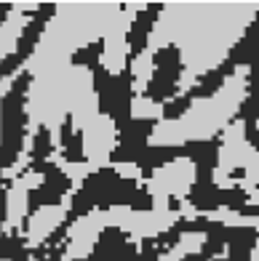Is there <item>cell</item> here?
Returning a JSON list of instances; mask_svg holds the SVG:
<instances>
[{
    "mask_svg": "<svg viewBox=\"0 0 259 261\" xmlns=\"http://www.w3.org/2000/svg\"><path fill=\"white\" fill-rule=\"evenodd\" d=\"M256 11L259 3H171L160 8L145 48L158 54L169 43L179 45L182 72L169 101L187 96L201 77L225 62Z\"/></svg>",
    "mask_w": 259,
    "mask_h": 261,
    "instance_id": "obj_1",
    "label": "cell"
},
{
    "mask_svg": "<svg viewBox=\"0 0 259 261\" xmlns=\"http://www.w3.org/2000/svg\"><path fill=\"white\" fill-rule=\"evenodd\" d=\"M123 14V6L115 3H62L56 6L54 19H49L43 35L35 43L32 54L21 62L16 72H30L32 77L45 72L51 67L69 64V56L86 48L93 40H104V35L110 32L115 19Z\"/></svg>",
    "mask_w": 259,
    "mask_h": 261,
    "instance_id": "obj_2",
    "label": "cell"
},
{
    "mask_svg": "<svg viewBox=\"0 0 259 261\" xmlns=\"http://www.w3.org/2000/svg\"><path fill=\"white\" fill-rule=\"evenodd\" d=\"M88 93H93V72L86 64H62L35 75L32 83H27V130L21 152L32 155V144L40 125L49 128L51 152H64L62 128Z\"/></svg>",
    "mask_w": 259,
    "mask_h": 261,
    "instance_id": "obj_3",
    "label": "cell"
},
{
    "mask_svg": "<svg viewBox=\"0 0 259 261\" xmlns=\"http://www.w3.org/2000/svg\"><path fill=\"white\" fill-rule=\"evenodd\" d=\"M249 64H238L225 77L222 88L214 91L211 96L195 99L190 107L171 120H160L152 125L147 144L150 147H176V144H190V141H208L217 134H225L227 125L235 123L243 99L249 96Z\"/></svg>",
    "mask_w": 259,
    "mask_h": 261,
    "instance_id": "obj_4",
    "label": "cell"
},
{
    "mask_svg": "<svg viewBox=\"0 0 259 261\" xmlns=\"http://www.w3.org/2000/svg\"><path fill=\"white\" fill-rule=\"evenodd\" d=\"M195 176H198V168L193 158H176L155 168V173L145 181V189L152 197V211H174L171 197L187 200L195 184Z\"/></svg>",
    "mask_w": 259,
    "mask_h": 261,
    "instance_id": "obj_5",
    "label": "cell"
},
{
    "mask_svg": "<svg viewBox=\"0 0 259 261\" xmlns=\"http://www.w3.org/2000/svg\"><path fill=\"white\" fill-rule=\"evenodd\" d=\"M107 211V227H117L131 234V240L139 243V237H158L169 232L182 219L179 208L174 211H134L128 205H112Z\"/></svg>",
    "mask_w": 259,
    "mask_h": 261,
    "instance_id": "obj_6",
    "label": "cell"
},
{
    "mask_svg": "<svg viewBox=\"0 0 259 261\" xmlns=\"http://www.w3.org/2000/svg\"><path fill=\"white\" fill-rule=\"evenodd\" d=\"M256 155V147L246 139V123L243 120H235L227 125V130L222 134V147H219V155H217V165H214V173H211V181L222 189H230L232 184H238L232 179V171L235 168H246L249 160Z\"/></svg>",
    "mask_w": 259,
    "mask_h": 261,
    "instance_id": "obj_7",
    "label": "cell"
},
{
    "mask_svg": "<svg viewBox=\"0 0 259 261\" xmlns=\"http://www.w3.org/2000/svg\"><path fill=\"white\" fill-rule=\"evenodd\" d=\"M147 6L145 3H128L123 6V14L115 19V24L110 27V32L104 35V45H102V56H99V62L102 67L107 69L110 75H121L126 64H131L128 62V30H131V21L136 14V11H145Z\"/></svg>",
    "mask_w": 259,
    "mask_h": 261,
    "instance_id": "obj_8",
    "label": "cell"
},
{
    "mask_svg": "<svg viewBox=\"0 0 259 261\" xmlns=\"http://www.w3.org/2000/svg\"><path fill=\"white\" fill-rule=\"evenodd\" d=\"M107 227V211L104 208H93L83 213L80 219L73 221V227L67 229V251L62 261H83L93 251V245L99 243L102 229Z\"/></svg>",
    "mask_w": 259,
    "mask_h": 261,
    "instance_id": "obj_9",
    "label": "cell"
},
{
    "mask_svg": "<svg viewBox=\"0 0 259 261\" xmlns=\"http://www.w3.org/2000/svg\"><path fill=\"white\" fill-rule=\"evenodd\" d=\"M80 136H83V158L93 171L112 165L110 158L112 149L117 147V128L110 115H102L99 120H93Z\"/></svg>",
    "mask_w": 259,
    "mask_h": 261,
    "instance_id": "obj_10",
    "label": "cell"
},
{
    "mask_svg": "<svg viewBox=\"0 0 259 261\" xmlns=\"http://www.w3.org/2000/svg\"><path fill=\"white\" fill-rule=\"evenodd\" d=\"M69 208H73V192H67L56 205H43L35 211L25 227V248H30V251L40 248L49 240V234L64 224V219L69 216Z\"/></svg>",
    "mask_w": 259,
    "mask_h": 261,
    "instance_id": "obj_11",
    "label": "cell"
},
{
    "mask_svg": "<svg viewBox=\"0 0 259 261\" xmlns=\"http://www.w3.org/2000/svg\"><path fill=\"white\" fill-rule=\"evenodd\" d=\"M45 181V176L38 173V171H30L25 176H19V179L11 184V189H6V224L3 229L8 232H16L21 229V221L27 216V200H30V192L32 189H38L40 184Z\"/></svg>",
    "mask_w": 259,
    "mask_h": 261,
    "instance_id": "obj_12",
    "label": "cell"
},
{
    "mask_svg": "<svg viewBox=\"0 0 259 261\" xmlns=\"http://www.w3.org/2000/svg\"><path fill=\"white\" fill-rule=\"evenodd\" d=\"M38 3H11L8 8V16L3 21V30H0V38H3V45H0V56L8 59L11 54H16V45L25 27L30 24V16L25 11H35Z\"/></svg>",
    "mask_w": 259,
    "mask_h": 261,
    "instance_id": "obj_13",
    "label": "cell"
},
{
    "mask_svg": "<svg viewBox=\"0 0 259 261\" xmlns=\"http://www.w3.org/2000/svg\"><path fill=\"white\" fill-rule=\"evenodd\" d=\"M152 72H155V54L142 48L131 59V91H134V96H145V91L152 80Z\"/></svg>",
    "mask_w": 259,
    "mask_h": 261,
    "instance_id": "obj_14",
    "label": "cell"
},
{
    "mask_svg": "<svg viewBox=\"0 0 259 261\" xmlns=\"http://www.w3.org/2000/svg\"><path fill=\"white\" fill-rule=\"evenodd\" d=\"M45 160L54 163V165H59V168H62V173L67 176L69 181H73V187H69V192H73V195L80 189V184H83L86 176L93 173V168H91L86 160H83V163H69V160L62 158V152H49V155H45Z\"/></svg>",
    "mask_w": 259,
    "mask_h": 261,
    "instance_id": "obj_15",
    "label": "cell"
},
{
    "mask_svg": "<svg viewBox=\"0 0 259 261\" xmlns=\"http://www.w3.org/2000/svg\"><path fill=\"white\" fill-rule=\"evenodd\" d=\"M163 112H166V101H155L147 96H134L131 99V117L134 120H163Z\"/></svg>",
    "mask_w": 259,
    "mask_h": 261,
    "instance_id": "obj_16",
    "label": "cell"
},
{
    "mask_svg": "<svg viewBox=\"0 0 259 261\" xmlns=\"http://www.w3.org/2000/svg\"><path fill=\"white\" fill-rule=\"evenodd\" d=\"M238 187L243 189L246 195H249V203H259V149H256V155L249 160V165L243 168V179L238 181Z\"/></svg>",
    "mask_w": 259,
    "mask_h": 261,
    "instance_id": "obj_17",
    "label": "cell"
},
{
    "mask_svg": "<svg viewBox=\"0 0 259 261\" xmlns=\"http://www.w3.org/2000/svg\"><path fill=\"white\" fill-rule=\"evenodd\" d=\"M206 240H208L206 232H184L176 245H179L187 256H193V253H201V248L206 245Z\"/></svg>",
    "mask_w": 259,
    "mask_h": 261,
    "instance_id": "obj_18",
    "label": "cell"
},
{
    "mask_svg": "<svg viewBox=\"0 0 259 261\" xmlns=\"http://www.w3.org/2000/svg\"><path fill=\"white\" fill-rule=\"evenodd\" d=\"M110 168L117 173V176H123V179H134V181H142V168L134 163H112Z\"/></svg>",
    "mask_w": 259,
    "mask_h": 261,
    "instance_id": "obj_19",
    "label": "cell"
},
{
    "mask_svg": "<svg viewBox=\"0 0 259 261\" xmlns=\"http://www.w3.org/2000/svg\"><path fill=\"white\" fill-rule=\"evenodd\" d=\"M184 256H187V253L182 251V248H179V245H174V248H171V251H169L166 256H160L158 261H182Z\"/></svg>",
    "mask_w": 259,
    "mask_h": 261,
    "instance_id": "obj_20",
    "label": "cell"
},
{
    "mask_svg": "<svg viewBox=\"0 0 259 261\" xmlns=\"http://www.w3.org/2000/svg\"><path fill=\"white\" fill-rule=\"evenodd\" d=\"M256 232H259V227H256ZM249 261H259V237H256V243H254V248H251V258Z\"/></svg>",
    "mask_w": 259,
    "mask_h": 261,
    "instance_id": "obj_21",
    "label": "cell"
},
{
    "mask_svg": "<svg viewBox=\"0 0 259 261\" xmlns=\"http://www.w3.org/2000/svg\"><path fill=\"white\" fill-rule=\"evenodd\" d=\"M30 261H40V258H35V256H30Z\"/></svg>",
    "mask_w": 259,
    "mask_h": 261,
    "instance_id": "obj_22",
    "label": "cell"
},
{
    "mask_svg": "<svg viewBox=\"0 0 259 261\" xmlns=\"http://www.w3.org/2000/svg\"><path fill=\"white\" fill-rule=\"evenodd\" d=\"M3 261H8V258H3Z\"/></svg>",
    "mask_w": 259,
    "mask_h": 261,
    "instance_id": "obj_23",
    "label": "cell"
}]
</instances>
